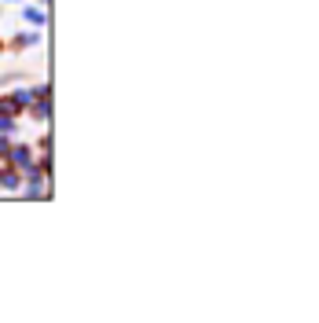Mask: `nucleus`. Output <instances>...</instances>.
Wrapping results in <instances>:
<instances>
[{"label":"nucleus","mask_w":319,"mask_h":323,"mask_svg":"<svg viewBox=\"0 0 319 323\" xmlns=\"http://www.w3.org/2000/svg\"><path fill=\"white\" fill-rule=\"evenodd\" d=\"M26 18H30V22H44V11H37V7H26Z\"/></svg>","instance_id":"3"},{"label":"nucleus","mask_w":319,"mask_h":323,"mask_svg":"<svg viewBox=\"0 0 319 323\" xmlns=\"http://www.w3.org/2000/svg\"><path fill=\"white\" fill-rule=\"evenodd\" d=\"M0 114H4V118H15V114H18V103H15V99H0Z\"/></svg>","instance_id":"1"},{"label":"nucleus","mask_w":319,"mask_h":323,"mask_svg":"<svg viewBox=\"0 0 319 323\" xmlns=\"http://www.w3.org/2000/svg\"><path fill=\"white\" fill-rule=\"evenodd\" d=\"M15 162L18 165H30V147H15Z\"/></svg>","instance_id":"2"},{"label":"nucleus","mask_w":319,"mask_h":323,"mask_svg":"<svg viewBox=\"0 0 319 323\" xmlns=\"http://www.w3.org/2000/svg\"><path fill=\"white\" fill-rule=\"evenodd\" d=\"M11 125H15V121H11V118H4V114H0V132H7Z\"/></svg>","instance_id":"4"},{"label":"nucleus","mask_w":319,"mask_h":323,"mask_svg":"<svg viewBox=\"0 0 319 323\" xmlns=\"http://www.w3.org/2000/svg\"><path fill=\"white\" fill-rule=\"evenodd\" d=\"M0 173H4V162H0Z\"/></svg>","instance_id":"6"},{"label":"nucleus","mask_w":319,"mask_h":323,"mask_svg":"<svg viewBox=\"0 0 319 323\" xmlns=\"http://www.w3.org/2000/svg\"><path fill=\"white\" fill-rule=\"evenodd\" d=\"M4 155H7V140L0 136V158H4Z\"/></svg>","instance_id":"5"}]
</instances>
